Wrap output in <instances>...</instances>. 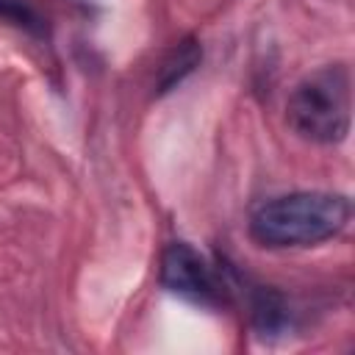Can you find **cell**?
<instances>
[{
  "mask_svg": "<svg viewBox=\"0 0 355 355\" xmlns=\"http://www.w3.org/2000/svg\"><path fill=\"white\" fill-rule=\"evenodd\" d=\"M0 19L25 31V33H31V36H44L47 33V22L31 0H0Z\"/></svg>",
  "mask_w": 355,
  "mask_h": 355,
  "instance_id": "6",
  "label": "cell"
},
{
  "mask_svg": "<svg viewBox=\"0 0 355 355\" xmlns=\"http://www.w3.org/2000/svg\"><path fill=\"white\" fill-rule=\"evenodd\" d=\"M200 61H202V47H200V42H197L194 36L180 39V42L169 50V55L161 61V67H158L155 94H166V92L178 89V86L200 67Z\"/></svg>",
  "mask_w": 355,
  "mask_h": 355,
  "instance_id": "4",
  "label": "cell"
},
{
  "mask_svg": "<svg viewBox=\"0 0 355 355\" xmlns=\"http://www.w3.org/2000/svg\"><path fill=\"white\" fill-rule=\"evenodd\" d=\"M288 128L311 144H338L352 122V75L347 64H327L305 75L286 100Z\"/></svg>",
  "mask_w": 355,
  "mask_h": 355,
  "instance_id": "2",
  "label": "cell"
},
{
  "mask_svg": "<svg viewBox=\"0 0 355 355\" xmlns=\"http://www.w3.org/2000/svg\"><path fill=\"white\" fill-rule=\"evenodd\" d=\"M352 219V202L333 191H291L250 214V239L266 250H302L336 239Z\"/></svg>",
  "mask_w": 355,
  "mask_h": 355,
  "instance_id": "1",
  "label": "cell"
},
{
  "mask_svg": "<svg viewBox=\"0 0 355 355\" xmlns=\"http://www.w3.org/2000/svg\"><path fill=\"white\" fill-rule=\"evenodd\" d=\"M250 313H252L255 327H258L263 336L283 333V330L291 324L288 302L283 300L280 291H275V288H269V286H255V288L250 291Z\"/></svg>",
  "mask_w": 355,
  "mask_h": 355,
  "instance_id": "5",
  "label": "cell"
},
{
  "mask_svg": "<svg viewBox=\"0 0 355 355\" xmlns=\"http://www.w3.org/2000/svg\"><path fill=\"white\" fill-rule=\"evenodd\" d=\"M158 280L166 291L205 308H216L225 297V283H219L208 258L186 241L166 244V250L161 252Z\"/></svg>",
  "mask_w": 355,
  "mask_h": 355,
  "instance_id": "3",
  "label": "cell"
}]
</instances>
